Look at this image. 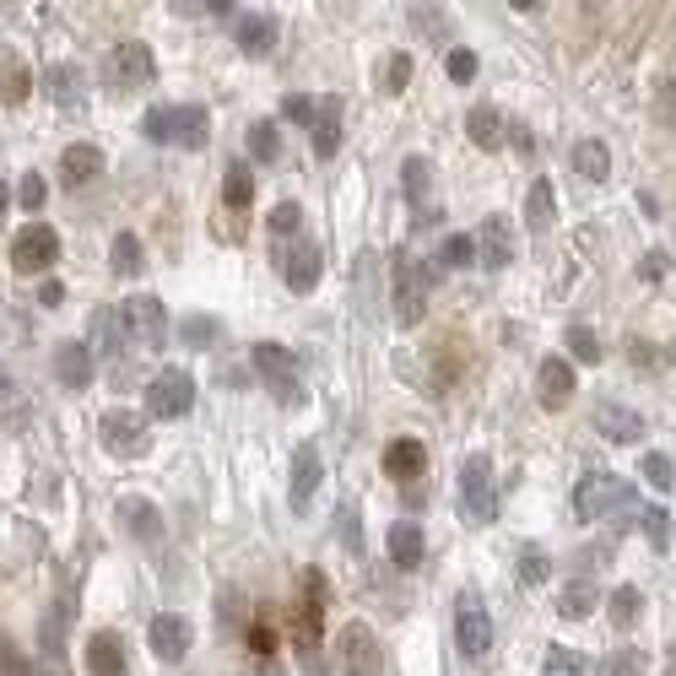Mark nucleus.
<instances>
[{
	"label": "nucleus",
	"instance_id": "1",
	"mask_svg": "<svg viewBox=\"0 0 676 676\" xmlns=\"http://www.w3.org/2000/svg\"><path fill=\"white\" fill-rule=\"evenodd\" d=\"M390 287H395V325L417 330L422 314H428V271H422L406 249L390 255Z\"/></svg>",
	"mask_w": 676,
	"mask_h": 676
},
{
	"label": "nucleus",
	"instance_id": "2",
	"mask_svg": "<svg viewBox=\"0 0 676 676\" xmlns=\"http://www.w3.org/2000/svg\"><path fill=\"white\" fill-rule=\"evenodd\" d=\"M249 363H255L260 384L287 406V412H293V406H303V379H298V363H293V352H287V347H276V341H260V347L249 352Z\"/></svg>",
	"mask_w": 676,
	"mask_h": 676
},
{
	"label": "nucleus",
	"instance_id": "3",
	"mask_svg": "<svg viewBox=\"0 0 676 676\" xmlns=\"http://www.w3.org/2000/svg\"><path fill=\"white\" fill-rule=\"evenodd\" d=\"M336 660H341V676H384V644L368 622H347L336 633Z\"/></svg>",
	"mask_w": 676,
	"mask_h": 676
},
{
	"label": "nucleus",
	"instance_id": "4",
	"mask_svg": "<svg viewBox=\"0 0 676 676\" xmlns=\"http://www.w3.org/2000/svg\"><path fill=\"white\" fill-rule=\"evenodd\" d=\"M460 509L471 520H498V482H493V460L487 455H466L460 460Z\"/></svg>",
	"mask_w": 676,
	"mask_h": 676
},
{
	"label": "nucleus",
	"instance_id": "5",
	"mask_svg": "<svg viewBox=\"0 0 676 676\" xmlns=\"http://www.w3.org/2000/svg\"><path fill=\"white\" fill-rule=\"evenodd\" d=\"M633 509V487L622 476H585L574 487V514L579 520H606V514Z\"/></svg>",
	"mask_w": 676,
	"mask_h": 676
},
{
	"label": "nucleus",
	"instance_id": "6",
	"mask_svg": "<svg viewBox=\"0 0 676 676\" xmlns=\"http://www.w3.org/2000/svg\"><path fill=\"white\" fill-rule=\"evenodd\" d=\"M98 439H103V449H109L114 460H141V455L152 449L147 422H141L136 412H125V406L103 412V422H98Z\"/></svg>",
	"mask_w": 676,
	"mask_h": 676
},
{
	"label": "nucleus",
	"instance_id": "7",
	"mask_svg": "<svg viewBox=\"0 0 676 676\" xmlns=\"http://www.w3.org/2000/svg\"><path fill=\"white\" fill-rule=\"evenodd\" d=\"M190 406H195V379L184 374V368H163V374L147 384V412L152 417L174 422V417H190Z\"/></svg>",
	"mask_w": 676,
	"mask_h": 676
},
{
	"label": "nucleus",
	"instance_id": "8",
	"mask_svg": "<svg viewBox=\"0 0 676 676\" xmlns=\"http://www.w3.org/2000/svg\"><path fill=\"white\" fill-rule=\"evenodd\" d=\"M119 325H125V341H141V347H152V352L168 341V309L152 293L130 298L125 309H119Z\"/></svg>",
	"mask_w": 676,
	"mask_h": 676
},
{
	"label": "nucleus",
	"instance_id": "9",
	"mask_svg": "<svg viewBox=\"0 0 676 676\" xmlns=\"http://www.w3.org/2000/svg\"><path fill=\"white\" fill-rule=\"evenodd\" d=\"M55 260H60V233L49 228V222H28V228L11 238V265H17V271L38 276V271H49Z\"/></svg>",
	"mask_w": 676,
	"mask_h": 676
},
{
	"label": "nucleus",
	"instance_id": "10",
	"mask_svg": "<svg viewBox=\"0 0 676 676\" xmlns=\"http://www.w3.org/2000/svg\"><path fill=\"white\" fill-rule=\"evenodd\" d=\"M276 260H282V282L293 287L298 298L320 287L325 255H320V244H314V238H293V244H282V249H276Z\"/></svg>",
	"mask_w": 676,
	"mask_h": 676
},
{
	"label": "nucleus",
	"instance_id": "11",
	"mask_svg": "<svg viewBox=\"0 0 676 676\" xmlns=\"http://www.w3.org/2000/svg\"><path fill=\"white\" fill-rule=\"evenodd\" d=\"M455 639H460V649H466L471 660H482L487 649H493V617H487V606L476 601L471 590L455 601Z\"/></svg>",
	"mask_w": 676,
	"mask_h": 676
},
{
	"label": "nucleus",
	"instance_id": "12",
	"mask_svg": "<svg viewBox=\"0 0 676 676\" xmlns=\"http://www.w3.org/2000/svg\"><path fill=\"white\" fill-rule=\"evenodd\" d=\"M206 141H211V114H206V103H174V109H168V147L201 152Z\"/></svg>",
	"mask_w": 676,
	"mask_h": 676
},
{
	"label": "nucleus",
	"instance_id": "13",
	"mask_svg": "<svg viewBox=\"0 0 676 676\" xmlns=\"http://www.w3.org/2000/svg\"><path fill=\"white\" fill-rule=\"evenodd\" d=\"M147 644H152V655H157V660H184V655H190V644H195V622H190V617H179V612L152 617Z\"/></svg>",
	"mask_w": 676,
	"mask_h": 676
},
{
	"label": "nucleus",
	"instance_id": "14",
	"mask_svg": "<svg viewBox=\"0 0 676 676\" xmlns=\"http://www.w3.org/2000/svg\"><path fill=\"white\" fill-rule=\"evenodd\" d=\"M476 260L487 265V271H503V265L514 260V222L493 211V217H482V228H476Z\"/></svg>",
	"mask_w": 676,
	"mask_h": 676
},
{
	"label": "nucleus",
	"instance_id": "15",
	"mask_svg": "<svg viewBox=\"0 0 676 676\" xmlns=\"http://www.w3.org/2000/svg\"><path fill=\"white\" fill-rule=\"evenodd\" d=\"M109 76H114V87H147L152 76H157L152 49L147 44H119L114 55H109Z\"/></svg>",
	"mask_w": 676,
	"mask_h": 676
},
{
	"label": "nucleus",
	"instance_id": "16",
	"mask_svg": "<svg viewBox=\"0 0 676 676\" xmlns=\"http://www.w3.org/2000/svg\"><path fill=\"white\" fill-rule=\"evenodd\" d=\"M233 38H238V49L244 55H271L276 49V38H282V22L271 17V11H244V17L233 22Z\"/></svg>",
	"mask_w": 676,
	"mask_h": 676
},
{
	"label": "nucleus",
	"instance_id": "17",
	"mask_svg": "<svg viewBox=\"0 0 676 676\" xmlns=\"http://www.w3.org/2000/svg\"><path fill=\"white\" fill-rule=\"evenodd\" d=\"M595 428L606 433V444H644V417L622 401H601L595 406Z\"/></svg>",
	"mask_w": 676,
	"mask_h": 676
},
{
	"label": "nucleus",
	"instance_id": "18",
	"mask_svg": "<svg viewBox=\"0 0 676 676\" xmlns=\"http://www.w3.org/2000/svg\"><path fill=\"white\" fill-rule=\"evenodd\" d=\"M119 525H125L141 547H157L163 530H168L163 514H157V503H147V498H119Z\"/></svg>",
	"mask_w": 676,
	"mask_h": 676
},
{
	"label": "nucleus",
	"instance_id": "19",
	"mask_svg": "<svg viewBox=\"0 0 676 676\" xmlns=\"http://www.w3.org/2000/svg\"><path fill=\"white\" fill-rule=\"evenodd\" d=\"M320 482H325V460H320V449H314V444H303L298 455H293V493H287V498H293V509H298V514L314 503V493H320Z\"/></svg>",
	"mask_w": 676,
	"mask_h": 676
},
{
	"label": "nucleus",
	"instance_id": "20",
	"mask_svg": "<svg viewBox=\"0 0 676 676\" xmlns=\"http://www.w3.org/2000/svg\"><path fill=\"white\" fill-rule=\"evenodd\" d=\"M87 671L92 676H125L130 671L125 639H119L114 628H103V633H92V639H87Z\"/></svg>",
	"mask_w": 676,
	"mask_h": 676
},
{
	"label": "nucleus",
	"instance_id": "21",
	"mask_svg": "<svg viewBox=\"0 0 676 676\" xmlns=\"http://www.w3.org/2000/svg\"><path fill=\"white\" fill-rule=\"evenodd\" d=\"M536 395H541V406H547V412H558L568 395H574V368H568V357H541Z\"/></svg>",
	"mask_w": 676,
	"mask_h": 676
},
{
	"label": "nucleus",
	"instance_id": "22",
	"mask_svg": "<svg viewBox=\"0 0 676 676\" xmlns=\"http://www.w3.org/2000/svg\"><path fill=\"white\" fill-rule=\"evenodd\" d=\"M55 374H60V384H71V390H87L92 374H98L87 341H60V347H55Z\"/></svg>",
	"mask_w": 676,
	"mask_h": 676
},
{
	"label": "nucleus",
	"instance_id": "23",
	"mask_svg": "<svg viewBox=\"0 0 676 676\" xmlns=\"http://www.w3.org/2000/svg\"><path fill=\"white\" fill-rule=\"evenodd\" d=\"M384 547H390V563L395 568H412L422 563V552H428V541H422V525H412V520H395L390 525V536H384Z\"/></svg>",
	"mask_w": 676,
	"mask_h": 676
},
{
	"label": "nucleus",
	"instance_id": "24",
	"mask_svg": "<svg viewBox=\"0 0 676 676\" xmlns=\"http://www.w3.org/2000/svg\"><path fill=\"white\" fill-rule=\"evenodd\" d=\"M309 130H314V157H325V163H330V157L341 152V98H330V92H325L320 114H314Z\"/></svg>",
	"mask_w": 676,
	"mask_h": 676
},
{
	"label": "nucleus",
	"instance_id": "25",
	"mask_svg": "<svg viewBox=\"0 0 676 676\" xmlns=\"http://www.w3.org/2000/svg\"><path fill=\"white\" fill-rule=\"evenodd\" d=\"M384 471H390L395 482H417V476L428 471V449H422V439H395L390 449H384Z\"/></svg>",
	"mask_w": 676,
	"mask_h": 676
},
{
	"label": "nucleus",
	"instance_id": "26",
	"mask_svg": "<svg viewBox=\"0 0 676 676\" xmlns=\"http://www.w3.org/2000/svg\"><path fill=\"white\" fill-rule=\"evenodd\" d=\"M466 136H471L482 152H498L503 136H509V125H503V114L493 109V103H476V109L466 114Z\"/></svg>",
	"mask_w": 676,
	"mask_h": 676
},
{
	"label": "nucleus",
	"instance_id": "27",
	"mask_svg": "<svg viewBox=\"0 0 676 676\" xmlns=\"http://www.w3.org/2000/svg\"><path fill=\"white\" fill-rule=\"evenodd\" d=\"M525 228L536 233V238L558 228V201H552V179H536V184H530V195H525Z\"/></svg>",
	"mask_w": 676,
	"mask_h": 676
},
{
	"label": "nucleus",
	"instance_id": "28",
	"mask_svg": "<svg viewBox=\"0 0 676 676\" xmlns=\"http://www.w3.org/2000/svg\"><path fill=\"white\" fill-rule=\"evenodd\" d=\"M568 163H574V174L590 179V184H606V179H612V152H606V141H574Z\"/></svg>",
	"mask_w": 676,
	"mask_h": 676
},
{
	"label": "nucleus",
	"instance_id": "29",
	"mask_svg": "<svg viewBox=\"0 0 676 676\" xmlns=\"http://www.w3.org/2000/svg\"><path fill=\"white\" fill-rule=\"evenodd\" d=\"M87 352L92 357H119V352H125V325H119V309H98V314H92Z\"/></svg>",
	"mask_w": 676,
	"mask_h": 676
},
{
	"label": "nucleus",
	"instance_id": "30",
	"mask_svg": "<svg viewBox=\"0 0 676 676\" xmlns=\"http://www.w3.org/2000/svg\"><path fill=\"white\" fill-rule=\"evenodd\" d=\"M98 174H103V152L92 147V141L65 147V157H60V179L65 184H87V179H98Z\"/></svg>",
	"mask_w": 676,
	"mask_h": 676
},
{
	"label": "nucleus",
	"instance_id": "31",
	"mask_svg": "<svg viewBox=\"0 0 676 676\" xmlns=\"http://www.w3.org/2000/svg\"><path fill=\"white\" fill-rule=\"evenodd\" d=\"M44 98H55L60 109H76V98H82V71L76 65H44Z\"/></svg>",
	"mask_w": 676,
	"mask_h": 676
},
{
	"label": "nucleus",
	"instance_id": "32",
	"mask_svg": "<svg viewBox=\"0 0 676 676\" xmlns=\"http://www.w3.org/2000/svg\"><path fill=\"white\" fill-rule=\"evenodd\" d=\"M401 184H406V201L417 206V217L428 222V190H433V163H428V157H406V163H401Z\"/></svg>",
	"mask_w": 676,
	"mask_h": 676
},
{
	"label": "nucleus",
	"instance_id": "33",
	"mask_svg": "<svg viewBox=\"0 0 676 676\" xmlns=\"http://www.w3.org/2000/svg\"><path fill=\"white\" fill-rule=\"evenodd\" d=\"M595 606H601V590H595V579H574V585H563V595H558V612H563L568 622H585Z\"/></svg>",
	"mask_w": 676,
	"mask_h": 676
},
{
	"label": "nucleus",
	"instance_id": "34",
	"mask_svg": "<svg viewBox=\"0 0 676 676\" xmlns=\"http://www.w3.org/2000/svg\"><path fill=\"white\" fill-rule=\"evenodd\" d=\"M265 228H271L276 244H293V238H303V206L298 201H276L271 217H265Z\"/></svg>",
	"mask_w": 676,
	"mask_h": 676
},
{
	"label": "nucleus",
	"instance_id": "35",
	"mask_svg": "<svg viewBox=\"0 0 676 676\" xmlns=\"http://www.w3.org/2000/svg\"><path fill=\"white\" fill-rule=\"evenodd\" d=\"M109 265L119 276H136L141 265H147V249H141V238L136 233H114V244H109Z\"/></svg>",
	"mask_w": 676,
	"mask_h": 676
},
{
	"label": "nucleus",
	"instance_id": "36",
	"mask_svg": "<svg viewBox=\"0 0 676 676\" xmlns=\"http://www.w3.org/2000/svg\"><path fill=\"white\" fill-rule=\"evenodd\" d=\"M433 265H444V271L476 265V238H466V233H449V238H439V249H433Z\"/></svg>",
	"mask_w": 676,
	"mask_h": 676
},
{
	"label": "nucleus",
	"instance_id": "37",
	"mask_svg": "<svg viewBox=\"0 0 676 676\" xmlns=\"http://www.w3.org/2000/svg\"><path fill=\"white\" fill-rule=\"evenodd\" d=\"M639 612H644V595L633 590V585H617L612 595H606V617H612L617 628H633V622H639Z\"/></svg>",
	"mask_w": 676,
	"mask_h": 676
},
{
	"label": "nucleus",
	"instance_id": "38",
	"mask_svg": "<svg viewBox=\"0 0 676 676\" xmlns=\"http://www.w3.org/2000/svg\"><path fill=\"white\" fill-rule=\"evenodd\" d=\"M222 195H228L233 211H244L249 201H255V174H249V163H233L228 179H222Z\"/></svg>",
	"mask_w": 676,
	"mask_h": 676
},
{
	"label": "nucleus",
	"instance_id": "39",
	"mask_svg": "<svg viewBox=\"0 0 676 676\" xmlns=\"http://www.w3.org/2000/svg\"><path fill=\"white\" fill-rule=\"evenodd\" d=\"M249 157H260V163H276V157H282V136H276L271 119H255V125H249Z\"/></svg>",
	"mask_w": 676,
	"mask_h": 676
},
{
	"label": "nucleus",
	"instance_id": "40",
	"mask_svg": "<svg viewBox=\"0 0 676 676\" xmlns=\"http://www.w3.org/2000/svg\"><path fill=\"white\" fill-rule=\"evenodd\" d=\"M639 476H644L649 487H660V493H671V487H676V460H671V455H655V449H649L644 466H639Z\"/></svg>",
	"mask_w": 676,
	"mask_h": 676
},
{
	"label": "nucleus",
	"instance_id": "41",
	"mask_svg": "<svg viewBox=\"0 0 676 676\" xmlns=\"http://www.w3.org/2000/svg\"><path fill=\"white\" fill-rule=\"evenodd\" d=\"M179 336H184V347H217V341H222V325L206 320V314H195V320L179 325Z\"/></svg>",
	"mask_w": 676,
	"mask_h": 676
},
{
	"label": "nucleus",
	"instance_id": "42",
	"mask_svg": "<svg viewBox=\"0 0 676 676\" xmlns=\"http://www.w3.org/2000/svg\"><path fill=\"white\" fill-rule=\"evenodd\" d=\"M639 530L649 536V547H655V552L671 547V514H666V509H644V514H639Z\"/></svg>",
	"mask_w": 676,
	"mask_h": 676
},
{
	"label": "nucleus",
	"instance_id": "43",
	"mask_svg": "<svg viewBox=\"0 0 676 676\" xmlns=\"http://www.w3.org/2000/svg\"><path fill=\"white\" fill-rule=\"evenodd\" d=\"M514 568H520V579H525V585H541V579L552 574V558L536 547V541H530V547H520V563H514Z\"/></svg>",
	"mask_w": 676,
	"mask_h": 676
},
{
	"label": "nucleus",
	"instance_id": "44",
	"mask_svg": "<svg viewBox=\"0 0 676 676\" xmlns=\"http://www.w3.org/2000/svg\"><path fill=\"white\" fill-rule=\"evenodd\" d=\"M568 352L579 357V363H601V341H595L590 325H568Z\"/></svg>",
	"mask_w": 676,
	"mask_h": 676
},
{
	"label": "nucleus",
	"instance_id": "45",
	"mask_svg": "<svg viewBox=\"0 0 676 676\" xmlns=\"http://www.w3.org/2000/svg\"><path fill=\"white\" fill-rule=\"evenodd\" d=\"M406 82H412V55H390V65L379 71V87L384 92H406Z\"/></svg>",
	"mask_w": 676,
	"mask_h": 676
},
{
	"label": "nucleus",
	"instance_id": "46",
	"mask_svg": "<svg viewBox=\"0 0 676 676\" xmlns=\"http://www.w3.org/2000/svg\"><path fill=\"white\" fill-rule=\"evenodd\" d=\"M547 671H552V676H558V671H563V676H579V671H585V655H574V649L552 644V649H547Z\"/></svg>",
	"mask_w": 676,
	"mask_h": 676
},
{
	"label": "nucleus",
	"instance_id": "47",
	"mask_svg": "<svg viewBox=\"0 0 676 676\" xmlns=\"http://www.w3.org/2000/svg\"><path fill=\"white\" fill-rule=\"evenodd\" d=\"M639 671H644L639 649H617V655H606V671L601 676H639Z\"/></svg>",
	"mask_w": 676,
	"mask_h": 676
},
{
	"label": "nucleus",
	"instance_id": "48",
	"mask_svg": "<svg viewBox=\"0 0 676 676\" xmlns=\"http://www.w3.org/2000/svg\"><path fill=\"white\" fill-rule=\"evenodd\" d=\"M282 114L293 119V125H314V114H320V98H303V92H293V98H282Z\"/></svg>",
	"mask_w": 676,
	"mask_h": 676
},
{
	"label": "nucleus",
	"instance_id": "49",
	"mask_svg": "<svg viewBox=\"0 0 676 676\" xmlns=\"http://www.w3.org/2000/svg\"><path fill=\"white\" fill-rule=\"evenodd\" d=\"M444 71H449V82H460V87H466L471 76H476V55H471V49H449Z\"/></svg>",
	"mask_w": 676,
	"mask_h": 676
},
{
	"label": "nucleus",
	"instance_id": "50",
	"mask_svg": "<svg viewBox=\"0 0 676 676\" xmlns=\"http://www.w3.org/2000/svg\"><path fill=\"white\" fill-rule=\"evenodd\" d=\"M44 195H49L44 174H22V190H17V201H22V206H28V211H38V206H44Z\"/></svg>",
	"mask_w": 676,
	"mask_h": 676
},
{
	"label": "nucleus",
	"instance_id": "51",
	"mask_svg": "<svg viewBox=\"0 0 676 676\" xmlns=\"http://www.w3.org/2000/svg\"><path fill=\"white\" fill-rule=\"evenodd\" d=\"M666 271H671V255H660V249L639 260V276H644V282H666Z\"/></svg>",
	"mask_w": 676,
	"mask_h": 676
},
{
	"label": "nucleus",
	"instance_id": "52",
	"mask_svg": "<svg viewBox=\"0 0 676 676\" xmlns=\"http://www.w3.org/2000/svg\"><path fill=\"white\" fill-rule=\"evenodd\" d=\"M141 130H147L157 147H168V109H152L147 119H141Z\"/></svg>",
	"mask_w": 676,
	"mask_h": 676
},
{
	"label": "nucleus",
	"instance_id": "53",
	"mask_svg": "<svg viewBox=\"0 0 676 676\" xmlns=\"http://www.w3.org/2000/svg\"><path fill=\"white\" fill-rule=\"evenodd\" d=\"M222 622H228V628L244 622V595H238V590H222Z\"/></svg>",
	"mask_w": 676,
	"mask_h": 676
},
{
	"label": "nucleus",
	"instance_id": "54",
	"mask_svg": "<svg viewBox=\"0 0 676 676\" xmlns=\"http://www.w3.org/2000/svg\"><path fill=\"white\" fill-rule=\"evenodd\" d=\"M0 671H6V676H33L28 666H22V655L11 649V639H0Z\"/></svg>",
	"mask_w": 676,
	"mask_h": 676
},
{
	"label": "nucleus",
	"instance_id": "55",
	"mask_svg": "<svg viewBox=\"0 0 676 676\" xmlns=\"http://www.w3.org/2000/svg\"><path fill=\"white\" fill-rule=\"evenodd\" d=\"M249 644H255V655H260V660H271V649H276V633L265 628V622H255V628H249Z\"/></svg>",
	"mask_w": 676,
	"mask_h": 676
},
{
	"label": "nucleus",
	"instance_id": "56",
	"mask_svg": "<svg viewBox=\"0 0 676 676\" xmlns=\"http://www.w3.org/2000/svg\"><path fill=\"white\" fill-rule=\"evenodd\" d=\"M28 98V71L22 65H11V76H6V103H22Z\"/></svg>",
	"mask_w": 676,
	"mask_h": 676
},
{
	"label": "nucleus",
	"instance_id": "57",
	"mask_svg": "<svg viewBox=\"0 0 676 676\" xmlns=\"http://www.w3.org/2000/svg\"><path fill=\"white\" fill-rule=\"evenodd\" d=\"M336 525H341V541H347L352 552L363 547V536H357V509H341V520H336Z\"/></svg>",
	"mask_w": 676,
	"mask_h": 676
},
{
	"label": "nucleus",
	"instance_id": "58",
	"mask_svg": "<svg viewBox=\"0 0 676 676\" xmlns=\"http://www.w3.org/2000/svg\"><path fill=\"white\" fill-rule=\"evenodd\" d=\"M514 147H520L525 157H530V152H536V141H530V130H525V125H514Z\"/></svg>",
	"mask_w": 676,
	"mask_h": 676
},
{
	"label": "nucleus",
	"instance_id": "59",
	"mask_svg": "<svg viewBox=\"0 0 676 676\" xmlns=\"http://www.w3.org/2000/svg\"><path fill=\"white\" fill-rule=\"evenodd\" d=\"M38 298H44V303H60L65 287H60V282H44V293H38Z\"/></svg>",
	"mask_w": 676,
	"mask_h": 676
},
{
	"label": "nucleus",
	"instance_id": "60",
	"mask_svg": "<svg viewBox=\"0 0 676 676\" xmlns=\"http://www.w3.org/2000/svg\"><path fill=\"white\" fill-rule=\"evenodd\" d=\"M6 206H11V190H6V184H0V217H6Z\"/></svg>",
	"mask_w": 676,
	"mask_h": 676
},
{
	"label": "nucleus",
	"instance_id": "61",
	"mask_svg": "<svg viewBox=\"0 0 676 676\" xmlns=\"http://www.w3.org/2000/svg\"><path fill=\"white\" fill-rule=\"evenodd\" d=\"M0 395H11V384H6V374H0Z\"/></svg>",
	"mask_w": 676,
	"mask_h": 676
},
{
	"label": "nucleus",
	"instance_id": "62",
	"mask_svg": "<svg viewBox=\"0 0 676 676\" xmlns=\"http://www.w3.org/2000/svg\"><path fill=\"white\" fill-rule=\"evenodd\" d=\"M671 676H676V666H671Z\"/></svg>",
	"mask_w": 676,
	"mask_h": 676
}]
</instances>
